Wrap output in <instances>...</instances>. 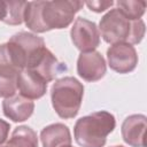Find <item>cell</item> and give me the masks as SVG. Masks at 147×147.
<instances>
[{
  "mask_svg": "<svg viewBox=\"0 0 147 147\" xmlns=\"http://www.w3.org/2000/svg\"><path fill=\"white\" fill-rule=\"evenodd\" d=\"M70 36L74 45L82 51V53L92 52L100 44V32L95 23L83 17L76 18Z\"/></svg>",
  "mask_w": 147,
  "mask_h": 147,
  "instance_id": "5",
  "label": "cell"
},
{
  "mask_svg": "<svg viewBox=\"0 0 147 147\" xmlns=\"http://www.w3.org/2000/svg\"><path fill=\"white\" fill-rule=\"evenodd\" d=\"M2 20V1H0V21Z\"/></svg>",
  "mask_w": 147,
  "mask_h": 147,
  "instance_id": "19",
  "label": "cell"
},
{
  "mask_svg": "<svg viewBox=\"0 0 147 147\" xmlns=\"http://www.w3.org/2000/svg\"><path fill=\"white\" fill-rule=\"evenodd\" d=\"M109 67L119 74H127L134 70L138 63L136 48L127 42L111 45L107 51Z\"/></svg>",
  "mask_w": 147,
  "mask_h": 147,
  "instance_id": "6",
  "label": "cell"
},
{
  "mask_svg": "<svg viewBox=\"0 0 147 147\" xmlns=\"http://www.w3.org/2000/svg\"><path fill=\"white\" fill-rule=\"evenodd\" d=\"M2 109L6 117L14 122L26 121L33 113L34 103L30 99L24 98L23 95H16L6 98L2 102Z\"/></svg>",
  "mask_w": 147,
  "mask_h": 147,
  "instance_id": "10",
  "label": "cell"
},
{
  "mask_svg": "<svg viewBox=\"0 0 147 147\" xmlns=\"http://www.w3.org/2000/svg\"><path fill=\"white\" fill-rule=\"evenodd\" d=\"M44 147H68L71 144V136L68 126L61 123L51 124L40 133Z\"/></svg>",
  "mask_w": 147,
  "mask_h": 147,
  "instance_id": "12",
  "label": "cell"
},
{
  "mask_svg": "<svg viewBox=\"0 0 147 147\" xmlns=\"http://www.w3.org/2000/svg\"><path fill=\"white\" fill-rule=\"evenodd\" d=\"M18 72L7 68H0V96H13L17 91Z\"/></svg>",
  "mask_w": 147,
  "mask_h": 147,
  "instance_id": "15",
  "label": "cell"
},
{
  "mask_svg": "<svg viewBox=\"0 0 147 147\" xmlns=\"http://www.w3.org/2000/svg\"><path fill=\"white\" fill-rule=\"evenodd\" d=\"M77 71L86 82L99 80L106 74V61L103 56L95 51L80 53L77 61Z\"/></svg>",
  "mask_w": 147,
  "mask_h": 147,
  "instance_id": "7",
  "label": "cell"
},
{
  "mask_svg": "<svg viewBox=\"0 0 147 147\" xmlns=\"http://www.w3.org/2000/svg\"><path fill=\"white\" fill-rule=\"evenodd\" d=\"M84 6L82 1H30L25 10V24L34 32L67 28Z\"/></svg>",
  "mask_w": 147,
  "mask_h": 147,
  "instance_id": "1",
  "label": "cell"
},
{
  "mask_svg": "<svg viewBox=\"0 0 147 147\" xmlns=\"http://www.w3.org/2000/svg\"><path fill=\"white\" fill-rule=\"evenodd\" d=\"M28 2L25 1H2V22L10 25L21 24L25 17Z\"/></svg>",
  "mask_w": 147,
  "mask_h": 147,
  "instance_id": "13",
  "label": "cell"
},
{
  "mask_svg": "<svg viewBox=\"0 0 147 147\" xmlns=\"http://www.w3.org/2000/svg\"><path fill=\"white\" fill-rule=\"evenodd\" d=\"M3 147H9V146H3Z\"/></svg>",
  "mask_w": 147,
  "mask_h": 147,
  "instance_id": "21",
  "label": "cell"
},
{
  "mask_svg": "<svg viewBox=\"0 0 147 147\" xmlns=\"http://www.w3.org/2000/svg\"><path fill=\"white\" fill-rule=\"evenodd\" d=\"M84 86L74 77H63L56 80L51 91L52 105L62 118H74L80 108Z\"/></svg>",
  "mask_w": 147,
  "mask_h": 147,
  "instance_id": "4",
  "label": "cell"
},
{
  "mask_svg": "<svg viewBox=\"0 0 147 147\" xmlns=\"http://www.w3.org/2000/svg\"><path fill=\"white\" fill-rule=\"evenodd\" d=\"M117 9L130 21L140 20L146 9V1L140 0H126V1H117Z\"/></svg>",
  "mask_w": 147,
  "mask_h": 147,
  "instance_id": "16",
  "label": "cell"
},
{
  "mask_svg": "<svg viewBox=\"0 0 147 147\" xmlns=\"http://www.w3.org/2000/svg\"><path fill=\"white\" fill-rule=\"evenodd\" d=\"M113 147H124V146H113Z\"/></svg>",
  "mask_w": 147,
  "mask_h": 147,
  "instance_id": "20",
  "label": "cell"
},
{
  "mask_svg": "<svg viewBox=\"0 0 147 147\" xmlns=\"http://www.w3.org/2000/svg\"><path fill=\"white\" fill-rule=\"evenodd\" d=\"M47 83L34 71L24 69L17 76V90L21 95L26 99L33 100L41 98L46 92Z\"/></svg>",
  "mask_w": 147,
  "mask_h": 147,
  "instance_id": "8",
  "label": "cell"
},
{
  "mask_svg": "<svg viewBox=\"0 0 147 147\" xmlns=\"http://www.w3.org/2000/svg\"><path fill=\"white\" fill-rule=\"evenodd\" d=\"M113 5H114V2L111 0L110 1H100V0H96V1H87L86 2V6L91 10H93L95 13H101V11L108 9L109 7H111Z\"/></svg>",
  "mask_w": 147,
  "mask_h": 147,
  "instance_id": "17",
  "label": "cell"
},
{
  "mask_svg": "<svg viewBox=\"0 0 147 147\" xmlns=\"http://www.w3.org/2000/svg\"><path fill=\"white\" fill-rule=\"evenodd\" d=\"M68 147H71V146H68Z\"/></svg>",
  "mask_w": 147,
  "mask_h": 147,
  "instance_id": "22",
  "label": "cell"
},
{
  "mask_svg": "<svg viewBox=\"0 0 147 147\" xmlns=\"http://www.w3.org/2000/svg\"><path fill=\"white\" fill-rule=\"evenodd\" d=\"M100 32L106 42L139 44L145 34L142 20L130 21L117 8L109 10L100 21Z\"/></svg>",
  "mask_w": 147,
  "mask_h": 147,
  "instance_id": "2",
  "label": "cell"
},
{
  "mask_svg": "<svg viewBox=\"0 0 147 147\" xmlns=\"http://www.w3.org/2000/svg\"><path fill=\"white\" fill-rule=\"evenodd\" d=\"M114 115L108 111H95L79 118L74 129L76 142L82 147H103L107 136L115 129Z\"/></svg>",
  "mask_w": 147,
  "mask_h": 147,
  "instance_id": "3",
  "label": "cell"
},
{
  "mask_svg": "<svg viewBox=\"0 0 147 147\" xmlns=\"http://www.w3.org/2000/svg\"><path fill=\"white\" fill-rule=\"evenodd\" d=\"M9 124L3 121V119H0V145H2L7 137H8V132H9Z\"/></svg>",
  "mask_w": 147,
  "mask_h": 147,
  "instance_id": "18",
  "label": "cell"
},
{
  "mask_svg": "<svg viewBox=\"0 0 147 147\" xmlns=\"http://www.w3.org/2000/svg\"><path fill=\"white\" fill-rule=\"evenodd\" d=\"M146 116L131 115L122 124V137L132 147H145Z\"/></svg>",
  "mask_w": 147,
  "mask_h": 147,
  "instance_id": "9",
  "label": "cell"
},
{
  "mask_svg": "<svg viewBox=\"0 0 147 147\" xmlns=\"http://www.w3.org/2000/svg\"><path fill=\"white\" fill-rule=\"evenodd\" d=\"M65 69H67V67L64 65V63H61L48 48H45V51L42 52V54L40 55L38 61L29 70L34 71L46 83H48V82L53 80L56 76H59L60 74L65 71Z\"/></svg>",
  "mask_w": 147,
  "mask_h": 147,
  "instance_id": "11",
  "label": "cell"
},
{
  "mask_svg": "<svg viewBox=\"0 0 147 147\" xmlns=\"http://www.w3.org/2000/svg\"><path fill=\"white\" fill-rule=\"evenodd\" d=\"M9 147H38L37 133L29 126H17L7 144Z\"/></svg>",
  "mask_w": 147,
  "mask_h": 147,
  "instance_id": "14",
  "label": "cell"
}]
</instances>
